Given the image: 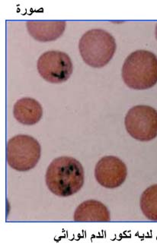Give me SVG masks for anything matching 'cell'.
Masks as SVG:
<instances>
[{
	"label": "cell",
	"mask_w": 157,
	"mask_h": 249,
	"mask_svg": "<svg viewBox=\"0 0 157 249\" xmlns=\"http://www.w3.org/2000/svg\"><path fill=\"white\" fill-rule=\"evenodd\" d=\"M124 83L134 90H147L157 83V56L150 51H137L128 55L122 67Z\"/></svg>",
	"instance_id": "2"
},
{
	"label": "cell",
	"mask_w": 157,
	"mask_h": 249,
	"mask_svg": "<svg viewBox=\"0 0 157 249\" xmlns=\"http://www.w3.org/2000/svg\"><path fill=\"white\" fill-rule=\"evenodd\" d=\"M156 38H157V26H156Z\"/></svg>",
	"instance_id": "12"
},
{
	"label": "cell",
	"mask_w": 157,
	"mask_h": 249,
	"mask_svg": "<svg viewBox=\"0 0 157 249\" xmlns=\"http://www.w3.org/2000/svg\"><path fill=\"white\" fill-rule=\"evenodd\" d=\"M37 68L40 76L52 84L66 82L73 73L70 56L60 51L44 53L38 60Z\"/></svg>",
	"instance_id": "6"
},
{
	"label": "cell",
	"mask_w": 157,
	"mask_h": 249,
	"mask_svg": "<svg viewBox=\"0 0 157 249\" xmlns=\"http://www.w3.org/2000/svg\"><path fill=\"white\" fill-rule=\"evenodd\" d=\"M28 33L38 41L49 42L61 36L66 28V22L59 21H28Z\"/></svg>",
	"instance_id": "8"
},
{
	"label": "cell",
	"mask_w": 157,
	"mask_h": 249,
	"mask_svg": "<svg viewBox=\"0 0 157 249\" xmlns=\"http://www.w3.org/2000/svg\"><path fill=\"white\" fill-rule=\"evenodd\" d=\"M45 179L47 188L55 196H74L83 186V167L75 158L60 157L54 159L47 168Z\"/></svg>",
	"instance_id": "1"
},
{
	"label": "cell",
	"mask_w": 157,
	"mask_h": 249,
	"mask_svg": "<svg viewBox=\"0 0 157 249\" xmlns=\"http://www.w3.org/2000/svg\"><path fill=\"white\" fill-rule=\"evenodd\" d=\"M13 114L21 124L33 125L40 121L43 109L39 101L30 97H24L15 104Z\"/></svg>",
	"instance_id": "9"
},
{
	"label": "cell",
	"mask_w": 157,
	"mask_h": 249,
	"mask_svg": "<svg viewBox=\"0 0 157 249\" xmlns=\"http://www.w3.org/2000/svg\"><path fill=\"white\" fill-rule=\"evenodd\" d=\"M40 154L41 147L33 137L20 135L8 142L6 159L13 170L20 172L32 170L39 163Z\"/></svg>",
	"instance_id": "4"
},
{
	"label": "cell",
	"mask_w": 157,
	"mask_h": 249,
	"mask_svg": "<svg viewBox=\"0 0 157 249\" xmlns=\"http://www.w3.org/2000/svg\"><path fill=\"white\" fill-rule=\"evenodd\" d=\"M116 47L113 36L101 29L88 31L78 43L82 59L93 68H102L108 64L115 55Z\"/></svg>",
	"instance_id": "3"
},
{
	"label": "cell",
	"mask_w": 157,
	"mask_h": 249,
	"mask_svg": "<svg viewBox=\"0 0 157 249\" xmlns=\"http://www.w3.org/2000/svg\"><path fill=\"white\" fill-rule=\"evenodd\" d=\"M124 124L133 139L150 142L157 137V110L149 106L134 107L126 115Z\"/></svg>",
	"instance_id": "5"
},
{
	"label": "cell",
	"mask_w": 157,
	"mask_h": 249,
	"mask_svg": "<svg viewBox=\"0 0 157 249\" xmlns=\"http://www.w3.org/2000/svg\"><path fill=\"white\" fill-rule=\"evenodd\" d=\"M128 176L125 163L118 158L106 156L96 164L95 177L97 182L106 189H116L124 183Z\"/></svg>",
	"instance_id": "7"
},
{
	"label": "cell",
	"mask_w": 157,
	"mask_h": 249,
	"mask_svg": "<svg viewBox=\"0 0 157 249\" xmlns=\"http://www.w3.org/2000/svg\"><path fill=\"white\" fill-rule=\"evenodd\" d=\"M110 220V212L107 207L96 200L84 201L74 213V220L77 222H108Z\"/></svg>",
	"instance_id": "10"
},
{
	"label": "cell",
	"mask_w": 157,
	"mask_h": 249,
	"mask_svg": "<svg viewBox=\"0 0 157 249\" xmlns=\"http://www.w3.org/2000/svg\"><path fill=\"white\" fill-rule=\"evenodd\" d=\"M140 208L150 220L157 221V185L147 188L140 197Z\"/></svg>",
	"instance_id": "11"
}]
</instances>
